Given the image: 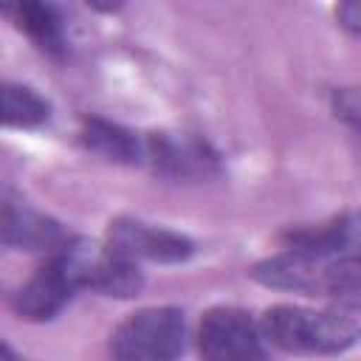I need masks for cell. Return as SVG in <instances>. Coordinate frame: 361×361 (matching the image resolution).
<instances>
[{"label": "cell", "instance_id": "cell-1", "mask_svg": "<svg viewBox=\"0 0 361 361\" xmlns=\"http://www.w3.org/2000/svg\"><path fill=\"white\" fill-rule=\"evenodd\" d=\"M251 276L265 288L322 296L361 310V254L288 245L282 254L257 262Z\"/></svg>", "mask_w": 361, "mask_h": 361}, {"label": "cell", "instance_id": "cell-2", "mask_svg": "<svg viewBox=\"0 0 361 361\" xmlns=\"http://www.w3.org/2000/svg\"><path fill=\"white\" fill-rule=\"evenodd\" d=\"M265 341L293 355H336L361 338V310L333 305L327 310L274 305L262 313Z\"/></svg>", "mask_w": 361, "mask_h": 361}, {"label": "cell", "instance_id": "cell-3", "mask_svg": "<svg viewBox=\"0 0 361 361\" xmlns=\"http://www.w3.org/2000/svg\"><path fill=\"white\" fill-rule=\"evenodd\" d=\"M183 313L178 307H141L110 336V361H180Z\"/></svg>", "mask_w": 361, "mask_h": 361}, {"label": "cell", "instance_id": "cell-4", "mask_svg": "<svg viewBox=\"0 0 361 361\" xmlns=\"http://www.w3.org/2000/svg\"><path fill=\"white\" fill-rule=\"evenodd\" d=\"M203 361H268L262 327L240 307H212L197 324Z\"/></svg>", "mask_w": 361, "mask_h": 361}, {"label": "cell", "instance_id": "cell-5", "mask_svg": "<svg viewBox=\"0 0 361 361\" xmlns=\"http://www.w3.org/2000/svg\"><path fill=\"white\" fill-rule=\"evenodd\" d=\"M65 245L59 251L48 254V259L11 293V305L23 319L48 322L79 290V279H76V271L71 265V257H68Z\"/></svg>", "mask_w": 361, "mask_h": 361}, {"label": "cell", "instance_id": "cell-6", "mask_svg": "<svg viewBox=\"0 0 361 361\" xmlns=\"http://www.w3.org/2000/svg\"><path fill=\"white\" fill-rule=\"evenodd\" d=\"M144 164L172 180H206L220 172L217 152L189 133H155L144 138Z\"/></svg>", "mask_w": 361, "mask_h": 361}, {"label": "cell", "instance_id": "cell-7", "mask_svg": "<svg viewBox=\"0 0 361 361\" xmlns=\"http://www.w3.org/2000/svg\"><path fill=\"white\" fill-rule=\"evenodd\" d=\"M104 243L133 262L147 259V262L175 265V262H186L195 254V243L189 237L161 226L141 223V220H127V217L110 223Z\"/></svg>", "mask_w": 361, "mask_h": 361}, {"label": "cell", "instance_id": "cell-8", "mask_svg": "<svg viewBox=\"0 0 361 361\" xmlns=\"http://www.w3.org/2000/svg\"><path fill=\"white\" fill-rule=\"evenodd\" d=\"M71 237L65 234V228L51 220L48 214L17 203L11 197H6L3 203V243L8 248H23V251H59Z\"/></svg>", "mask_w": 361, "mask_h": 361}, {"label": "cell", "instance_id": "cell-9", "mask_svg": "<svg viewBox=\"0 0 361 361\" xmlns=\"http://www.w3.org/2000/svg\"><path fill=\"white\" fill-rule=\"evenodd\" d=\"M6 14L14 17L17 28H23L42 54H48L54 59H62L68 54L65 25H62V17L54 6H48V3H17V6H6Z\"/></svg>", "mask_w": 361, "mask_h": 361}, {"label": "cell", "instance_id": "cell-10", "mask_svg": "<svg viewBox=\"0 0 361 361\" xmlns=\"http://www.w3.org/2000/svg\"><path fill=\"white\" fill-rule=\"evenodd\" d=\"M82 144L116 164H144V138L104 118H85Z\"/></svg>", "mask_w": 361, "mask_h": 361}, {"label": "cell", "instance_id": "cell-11", "mask_svg": "<svg viewBox=\"0 0 361 361\" xmlns=\"http://www.w3.org/2000/svg\"><path fill=\"white\" fill-rule=\"evenodd\" d=\"M288 245H307L341 254H361V212L341 214L322 226H307L288 234Z\"/></svg>", "mask_w": 361, "mask_h": 361}, {"label": "cell", "instance_id": "cell-12", "mask_svg": "<svg viewBox=\"0 0 361 361\" xmlns=\"http://www.w3.org/2000/svg\"><path fill=\"white\" fill-rule=\"evenodd\" d=\"M51 116V104L25 85H3V124L6 127H39Z\"/></svg>", "mask_w": 361, "mask_h": 361}, {"label": "cell", "instance_id": "cell-13", "mask_svg": "<svg viewBox=\"0 0 361 361\" xmlns=\"http://www.w3.org/2000/svg\"><path fill=\"white\" fill-rule=\"evenodd\" d=\"M336 116L361 124V87H347L336 93Z\"/></svg>", "mask_w": 361, "mask_h": 361}, {"label": "cell", "instance_id": "cell-14", "mask_svg": "<svg viewBox=\"0 0 361 361\" xmlns=\"http://www.w3.org/2000/svg\"><path fill=\"white\" fill-rule=\"evenodd\" d=\"M336 17H338V25L341 28H347L355 37H361V0L336 6Z\"/></svg>", "mask_w": 361, "mask_h": 361}, {"label": "cell", "instance_id": "cell-15", "mask_svg": "<svg viewBox=\"0 0 361 361\" xmlns=\"http://www.w3.org/2000/svg\"><path fill=\"white\" fill-rule=\"evenodd\" d=\"M3 361H23V358H20L8 344H3Z\"/></svg>", "mask_w": 361, "mask_h": 361}]
</instances>
